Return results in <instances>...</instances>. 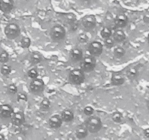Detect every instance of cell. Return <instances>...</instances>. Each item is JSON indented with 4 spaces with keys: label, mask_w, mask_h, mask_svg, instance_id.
I'll list each match as a JSON object with an SVG mask.
<instances>
[{
    "label": "cell",
    "mask_w": 149,
    "mask_h": 140,
    "mask_svg": "<svg viewBox=\"0 0 149 140\" xmlns=\"http://www.w3.org/2000/svg\"><path fill=\"white\" fill-rule=\"evenodd\" d=\"M62 119L61 117L58 115H54L51 117L48 121V123L51 128H54V129H58L62 125Z\"/></svg>",
    "instance_id": "7c38bea8"
},
{
    "label": "cell",
    "mask_w": 149,
    "mask_h": 140,
    "mask_svg": "<svg viewBox=\"0 0 149 140\" xmlns=\"http://www.w3.org/2000/svg\"><path fill=\"white\" fill-rule=\"evenodd\" d=\"M100 35L103 39H107L111 37L112 35V31L110 28L108 27H104L100 31Z\"/></svg>",
    "instance_id": "7402d4cb"
},
{
    "label": "cell",
    "mask_w": 149,
    "mask_h": 140,
    "mask_svg": "<svg viewBox=\"0 0 149 140\" xmlns=\"http://www.w3.org/2000/svg\"><path fill=\"white\" fill-rule=\"evenodd\" d=\"M81 23L86 29H93L97 25V19L94 15H88L83 18Z\"/></svg>",
    "instance_id": "ba28073f"
},
{
    "label": "cell",
    "mask_w": 149,
    "mask_h": 140,
    "mask_svg": "<svg viewBox=\"0 0 149 140\" xmlns=\"http://www.w3.org/2000/svg\"><path fill=\"white\" fill-rule=\"evenodd\" d=\"M61 117L64 122H71L74 119V113L70 110H65L61 112Z\"/></svg>",
    "instance_id": "e0dca14e"
},
{
    "label": "cell",
    "mask_w": 149,
    "mask_h": 140,
    "mask_svg": "<svg viewBox=\"0 0 149 140\" xmlns=\"http://www.w3.org/2000/svg\"><path fill=\"white\" fill-rule=\"evenodd\" d=\"M143 134H144V136L146 138L149 139V128H146V129L143 131Z\"/></svg>",
    "instance_id": "e575fe53"
},
{
    "label": "cell",
    "mask_w": 149,
    "mask_h": 140,
    "mask_svg": "<svg viewBox=\"0 0 149 140\" xmlns=\"http://www.w3.org/2000/svg\"><path fill=\"white\" fill-rule=\"evenodd\" d=\"M28 76L31 79H35L38 76V72L36 69H31L28 72Z\"/></svg>",
    "instance_id": "f1b7e54d"
},
{
    "label": "cell",
    "mask_w": 149,
    "mask_h": 140,
    "mask_svg": "<svg viewBox=\"0 0 149 140\" xmlns=\"http://www.w3.org/2000/svg\"><path fill=\"white\" fill-rule=\"evenodd\" d=\"M42 60V56L40 54L37 52H34L31 53L30 56V61L32 64H39Z\"/></svg>",
    "instance_id": "ffe728a7"
},
{
    "label": "cell",
    "mask_w": 149,
    "mask_h": 140,
    "mask_svg": "<svg viewBox=\"0 0 149 140\" xmlns=\"http://www.w3.org/2000/svg\"><path fill=\"white\" fill-rule=\"evenodd\" d=\"M125 79H124V77L120 73H116L113 75L111 78V83L113 85H121L122 84H124Z\"/></svg>",
    "instance_id": "9a60e30c"
},
{
    "label": "cell",
    "mask_w": 149,
    "mask_h": 140,
    "mask_svg": "<svg viewBox=\"0 0 149 140\" xmlns=\"http://www.w3.org/2000/svg\"><path fill=\"white\" fill-rule=\"evenodd\" d=\"M113 37L114 40H116L118 42H124L126 40V34L124 32V31H122L121 29H118L113 33Z\"/></svg>",
    "instance_id": "ac0fdd59"
},
{
    "label": "cell",
    "mask_w": 149,
    "mask_h": 140,
    "mask_svg": "<svg viewBox=\"0 0 149 140\" xmlns=\"http://www.w3.org/2000/svg\"><path fill=\"white\" fill-rule=\"evenodd\" d=\"M21 33L20 27L14 23L8 24L5 28V34L9 40H14L18 37Z\"/></svg>",
    "instance_id": "3957f363"
},
{
    "label": "cell",
    "mask_w": 149,
    "mask_h": 140,
    "mask_svg": "<svg viewBox=\"0 0 149 140\" xmlns=\"http://www.w3.org/2000/svg\"><path fill=\"white\" fill-rule=\"evenodd\" d=\"M1 128H2V127H1V125H0V130H1Z\"/></svg>",
    "instance_id": "f35d334b"
},
{
    "label": "cell",
    "mask_w": 149,
    "mask_h": 140,
    "mask_svg": "<svg viewBox=\"0 0 149 140\" xmlns=\"http://www.w3.org/2000/svg\"><path fill=\"white\" fill-rule=\"evenodd\" d=\"M128 24V18L124 14L117 15L115 19V25L118 28H124Z\"/></svg>",
    "instance_id": "5bb4252c"
},
{
    "label": "cell",
    "mask_w": 149,
    "mask_h": 140,
    "mask_svg": "<svg viewBox=\"0 0 149 140\" xmlns=\"http://www.w3.org/2000/svg\"><path fill=\"white\" fill-rule=\"evenodd\" d=\"M10 118L11 123L15 126H21L25 122V116L24 114L21 112H18L15 113L13 112Z\"/></svg>",
    "instance_id": "30bf717a"
},
{
    "label": "cell",
    "mask_w": 149,
    "mask_h": 140,
    "mask_svg": "<svg viewBox=\"0 0 149 140\" xmlns=\"http://www.w3.org/2000/svg\"><path fill=\"white\" fill-rule=\"evenodd\" d=\"M44 88H45V84L42 80L41 79H33L30 83L29 88L31 93L34 94H39L43 91Z\"/></svg>",
    "instance_id": "8992f818"
},
{
    "label": "cell",
    "mask_w": 149,
    "mask_h": 140,
    "mask_svg": "<svg viewBox=\"0 0 149 140\" xmlns=\"http://www.w3.org/2000/svg\"><path fill=\"white\" fill-rule=\"evenodd\" d=\"M13 8V0H0V10L3 13H9Z\"/></svg>",
    "instance_id": "8fae6325"
},
{
    "label": "cell",
    "mask_w": 149,
    "mask_h": 140,
    "mask_svg": "<svg viewBox=\"0 0 149 140\" xmlns=\"http://www.w3.org/2000/svg\"><path fill=\"white\" fill-rule=\"evenodd\" d=\"M138 69L135 67H130L127 71V76L131 80L135 79L138 75Z\"/></svg>",
    "instance_id": "d6986e66"
},
{
    "label": "cell",
    "mask_w": 149,
    "mask_h": 140,
    "mask_svg": "<svg viewBox=\"0 0 149 140\" xmlns=\"http://www.w3.org/2000/svg\"><path fill=\"white\" fill-rule=\"evenodd\" d=\"M88 129H87L86 126L84 125H80L77 128L76 131H75V134H76L77 138L78 139H84L87 137L88 135Z\"/></svg>",
    "instance_id": "2e32d148"
},
{
    "label": "cell",
    "mask_w": 149,
    "mask_h": 140,
    "mask_svg": "<svg viewBox=\"0 0 149 140\" xmlns=\"http://www.w3.org/2000/svg\"><path fill=\"white\" fill-rule=\"evenodd\" d=\"M18 101H27V96L24 94H19L18 95Z\"/></svg>",
    "instance_id": "d6a6232c"
},
{
    "label": "cell",
    "mask_w": 149,
    "mask_h": 140,
    "mask_svg": "<svg viewBox=\"0 0 149 140\" xmlns=\"http://www.w3.org/2000/svg\"><path fill=\"white\" fill-rule=\"evenodd\" d=\"M147 107H148V110H149V99L148 100V101H147Z\"/></svg>",
    "instance_id": "8d00e7d4"
},
{
    "label": "cell",
    "mask_w": 149,
    "mask_h": 140,
    "mask_svg": "<svg viewBox=\"0 0 149 140\" xmlns=\"http://www.w3.org/2000/svg\"><path fill=\"white\" fill-rule=\"evenodd\" d=\"M21 45L24 48H29L31 45V40L29 37H24L21 40Z\"/></svg>",
    "instance_id": "83f0119b"
},
{
    "label": "cell",
    "mask_w": 149,
    "mask_h": 140,
    "mask_svg": "<svg viewBox=\"0 0 149 140\" xmlns=\"http://www.w3.org/2000/svg\"><path fill=\"white\" fill-rule=\"evenodd\" d=\"M143 21L146 23H147V24H149V12H148V13H146L144 15V17H143Z\"/></svg>",
    "instance_id": "836d02e7"
},
{
    "label": "cell",
    "mask_w": 149,
    "mask_h": 140,
    "mask_svg": "<svg viewBox=\"0 0 149 140\" xmlns=\"http://www.w3.org/2000/svg\"><path fill=\"white\" fill-rule=\"evenodd\" d=\"M96 67V59L93 55H86L83 58L81 68L84 72H91Z\"/></svg>",
    "instance_id": "277c9868"
},
{
    "label": "cell",
    "mask_w": 149,
    "mask_h": 140,
    "mask_svg": "<svg viewBox=\"0 0 149 140\" xmlns=\"http://www.w3.org/2000/svg\"><path fill=\"white\" fill-rule=\"evenodd\" d=\"M11 71H12V69L8 64H3L0 69V72H1V74L4 76H8L11 73Z\"/></svg>",
    "instance_id": "603a6c76"
},
{
    "label": "cell",
    "mask_w": 149,
    "mask_h": 140,
    "mask_svg": "<svg viewBox=\"0 0 149 140\" xmlns=\"http://www.w3.org/2000/svg\"><path fill=\"white\" fill-rule=\"evenodd\" d=\"M9 61V54L6 51H2L0 53V63L6 64Z\"/></svg>",
    "instance_id": "d4e9b609"
},
{
    "label": "cell",
    "mask_w": 149,
    "mask_h": 140,
    "mask_svg": "<svg viewBox=\"0 0 149 140\" xmlns=\"http://www.w3.org/2000/svg\"><path fill=\"white\" fill-rule=\"evenodd\" d=\"M88 51L93 56H100L103 51L102 44L98 41H94L91 42L88 46Z\"/></svg>",
    "instance_id": "52a82bcc"
},
{
    "label": "cell",
    "mask_w": 149,
    "mask_h": 140,
    "mask_svg": "<svg viewBox=\"0 0 149 140\" xmlns=\"http://www.w3.org/2000/svg\"><path fill=\"white\" fill-rule=\"evenodd\" d=\"M7 91L9 94H11V95H15V94H17L18 92V88H17V86L14 84H10L8 86L7 88Z\"/></svg>",
    "instance_id": "4316f807"
},
{
    "label": "cell",
    "mask_w": 149,
    "mask_h": 140,
    "mask_svg": "<svg viewBox=\"0 0 149 140\" xmlns=\"http://www.w3.org/2000/svg\"><path fill=\"white\" fill-rule=\"evenodd\" d=\"M5 139V136H4L3 134H0V139Z\"/></svg>",
    "instance_id": "d590c367"
},
{
    "label": "cell",
    "mask_w": 149,
    "mask_h": 140,
    "mask_svg": "<svg viewBox=\"0 0 149 140\" xmlns=\"http://www.w3.org/2000/svg\"><path fill=\"white\" fill-rule=\"evenodd\" d=\"M104 45H105L107 48H111L114 45V39H112V38L109 37L107 39H104Z\"/></svg>",
    "instance_id": "f546056e"
},
{
    "label": "cell",
    "mask_w": 149,
    "mask_h": 140,
    "mask_svg": "<svg viewBox=\"0 0 149 140\" xmlns=\"http://www.w3.org/2000/svg\"><path fill=\"white\" fill-rule=\"evenodd\" d=\"M13 109L8 104H3L0 105V118L3 119L10 118L13 114Z\"/></svg>",
    "instance_id": "9c48e42d"
},
{
    "label": "cell",
    "mask_w": 149,
    "mask_h": 140,
    "mask_svg": "<svg viewBox=\"0 0 149 140\" xmlns=\"http://www.w3.org/2000/svg\"><path fill=\"white\" fill-rule=\"evenodd\" d=\"M78 40L81 42H86L88 40V37H87V36L86 34H80L79 37H78Z\"/></svg>",
    "instance_id": "1f68e13d"
},
{
    "label": "cell",
    "mask_w": 149,
    "mask_h": 140,
    "mask_svg": "<svg viewBox=\"0 0 149 140\" xmlns=\"http://www.w3.org/2000/svg\"><path fill=\"white\" fill-rule=\"evenodd\" d=\"M86 126L90 133H97L101 130L102 127V123L100 118L97 116H92L87 120Z\"/></svg>",
    "instance_id": "6da1fadb"
},
{
    "label": "cell",
    "mask_w": 149,
    "mask_h": 140,
    "mask_svg": "<svg viewBox=\"0 0 149 140\" xmlns=\"http://www.w3.org/2000/svg\"><path fill=\"white\" fill-rule=\"evenodd\" d=\"M148 44H149V34H148Z\"/></svg>",
    "instance_id": "74e56055"
},
{
    "label": "cell",
    "mask_w": 149,
    "mask_h": 140,
    "mask_svg": "<svg viewBox=\"0 0 149 140\" xmlns=\"http://www.w3.org/2000/svg\"><path fill=\"white\" fill-rule=\"evenodd\" d=\"M85 1H89V0H85Z\"/></svg>",
    "instance_id": "ab89813d"
},
{
    "label": "cell",
    "mask_w": 149,
    "mask_h": 140,
    "mask_svg": "<svg viewBox=\"0 0 149 140\" xmlns=\"http://www.w3.org/2000/svg\"><path fill=\"white\" fill-rule=\"evenodd\" d=\"M66 36V31L63 26L60 25L54 26L51 30V37L54 41L62 40Z\"/></svg>",
    "instance_id": "5b68a950"
},
{
    "label": "cell",
    "mask_w": 149,
    "mask_h": 140,
    "mask_svg": "<svg viewBox=\"0 0 149 140\" xmlns=\"http://www.w3.org/2000/svg\"><path fill=\"white\" fill-rule=\"evenodd\" d=\"M125 50L123 48L121 47H118V48H115L113 51V54H114V56L116 57V58H121L125 54Z\"/></svg>",
    "instance_id": "cb8c5ba5"
},
{
    "label": "cell",
    "mask_w": 149,
    "mask_h": 140,
    "mask_svg": "<svg viewBox=\"0 0 149 140\" xmlns=\"http://www.w3.org/2000/svg\"><path fill=\"white\" fill-rule=\"evenodd\" d=\"M84 112L86 115H87V116H91V115H92L93 113H94V109L90 106L86 107L84 110Z\"/></svg>",
    "instance_id": "4dcf8cb0"
},
{
    "label": "cell",
    "mask_w": 149,
    "mask_h": 140,
    "mask_svg": "<svg viewBox=\"0 0 149 140\" xmlns=\"http://www.w3.org/2000/svg\"><path fill=\"white\" fill-rule=\"evenodd\" d=\"M122 115H121V112H116L113 114L112 115V119L114 122L116 123H121L122 121Z\"/></svg>",
    "instance_id": "484cf974"
},
{
    "label": "cell",
    "mask_w": 149,
    "mask_h": 140,
    "mask_svg": "<svg viewBox=\"0 0 149 140\" xmlns=\"http://www.w3.org/2000/svg\"><path fill=\"white\" fill-rule=\"evenodd\" d=\"M70 59L73 62H78L83 59V52L79 48H73L70 53Z\"/></svg>",
    "instance_id": "4fadbf2b"
},
{
    "label": "cell",
    "mask_w": 149,
    "mask_h": 140,
    "mask_svg": "<svg viewBox=\"0 0 149 140\" xmlns=\"http://www.w3.org/2000/svg\"><path fill=\"white\" fill-rule=\"evenodd\" d=\"M69 78L72 83L74 85H81L85 80V75L82 69H74L70 72Z\"/></svg>",
    "instance_id": "7a4b0ae2"
},
{
    "label": "cell",
    "mask_w": 149,
    "mask_h": 140,
    "mask_svg": "<svg viewBox=\"0 0 149 140\" xmlns=\"http://www.w3.org/2000/svg\"><path fill=\"white\" fill-rule=\"evenodd\" d=\"M40 109L42 111H47L50 109L51 107V101H49V99L47 98H44L42 99V101H41L40 104Z\"/></svg>",
    "instance_id": "44dd1931"
}]
</instances>
